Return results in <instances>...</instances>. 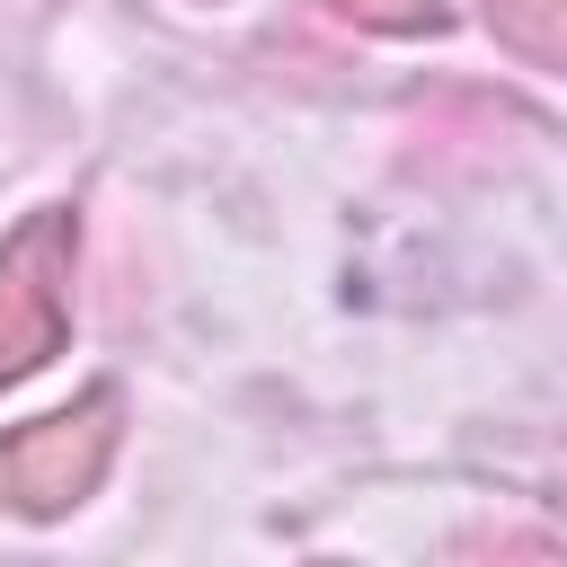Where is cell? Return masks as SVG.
Listing matches in <instances>:
<instances>
[{"label": "cell", "instance_id": "6da1fadb", "mask_svg": "<svg viewBox=\"0 0 567 567\" xmlns=\"http://www.w3.org/2000/svg\"><path fill=\"white\" fill-rule=\"evenodd\" d=\"M71 257H80L71 204H44V213H27L0 239V390L27 381L44 354H62V328H71Z\"/></svg>", "mask_w": 567, "mask_h": 567}, {"label": "cell", "instance_id": "7a4b0ae2", "mask_svg": "<svg viewBox=\"0 0 567 567\" xmlns=\"http://www.w3.org/2000/svg\"><path fill=\"white\" fill-rule=\"evenodd\" d=\"M115 416H124V399H115V390H89V399L18 425V434L0 443V505L27 514V523L71 514V505L106 478V461H115Z\"/></svg>", "mask_w": 567, "mask_h": 567}, {"label": "cell", "instance_id": "3957f363", "mask_svg": "<svg viewBox=\"0 0 567 567\" xmlns=\"http://www.w3.org/2000/svg\"><path fill=\"white\" fill-rule=\"evenodd\" d=\"M487 27H496L514 53L567 71V0H487Z\"/></svg>", "mask_w": 567, "mask_h": 567}, {"label": "cell", "instance_id": "277c9868", "mask_svg": "<svg viewBox=\"0 0 567 567\" xmlns=\"http://www.w3.org/2000/svg\"><path fill=\"white\" fill-rule=\"evenodd\" d=\"M346 9L354 27H381V35H434L443 27V0H328Z\"/></svg>", "mask_w": 567, "mask_h": 567}]
</instances>
